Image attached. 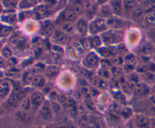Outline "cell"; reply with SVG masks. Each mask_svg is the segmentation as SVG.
I'll list each match as a JSON object with an SVG mask.
<instances>
[{"instance_id":"db71d44e","label":"cell","mask_w":155,"mask_h":128,"mask_svg":"<svg viewBox=\"0 0 155 128\" xmlns=\"http://www.w3.org/2000/svg\"><path fill=\"white\" fill-rule=\"evenodd\" d=\"M67 99H68V97L66 96L65 95H64V94H58L57 96V99L58 101L60 103H61V104H64L65 103H66L67 101Z\"/></svg>"},{"instance_id":"f546056e","label":"cell","mask_w":155,"mask_h":128,"mask_svg":"<svg viewBox=\"0 0 155 128\" xmlns=\"http://www.w3.org/2000/svg\"><path fill=\"white\" fill-rule=\"evenodd\" d=\"M2 19L8 24H15L17 21V15L15 13H7L6 15H3Z\"/></svg>"},{"instance_id":"e0dca14e","label":"cell","mask_w":155,"mask_h":128,"mask_svg":"<svg viewBox=\"0 0 155 128\" xmlns=\"http://www.w3.org/2000/svg\"><path fill=\"white\" fill-rule=\"evenodd\" d=\"M60 30L67 35H71L74 34L75 32L76 27L73 22H70V21H67V22L63 23L61 25Z\"/></svg>"},{"instance_id":"74e56055","label":"cell","mask_w":155,"mask_h":128,"mask_svg":"<svg viewBox=\"0 0 155 128\" xmlns=\"http://www.w3.org/2000/svg\"><path fill=\"white\" fill-rule=\"evenodd\" d=\"M81 45L85 50H90L92 47V39L89 37H85L82 39Z\"/></svg>"},{"instance_id":"8fae6325","label":"cell","mask_w":155,"mask_h":128,"mask_svg":"<svg viewBox=\"0 0 155 128\" xmlns=\"http://www.w3.org/2000/svg\"><path fill=\"white\" fill-rule=\"evenodd\" d=\"M110 5L113 14L117 17H121L124 13V2L122 1H111Z\"/></svg>"},{"instance_id":"9a60e30c","label":"cell","mask_w":155,"mask_h":128,"mask_svg":"<svg viewBox=\"0 0 155 128\" xmlns=\"http://www.w3.org/2000/svg\"><path fill=\"white\" fill-rule=\"evenodd\" d=\"M98 74L100 77L104 80H109L110 79V76L111 74V71L110 69H109V65L107 63L103 62L101 65V68H99L98 71Z\"/></svg>"},{"instance_id":"8992f818","label":"cell","mask_w":155,"mask_h":128,"mask_svg":"<svg viewBox=\"0 0 155 128\" xmlns=\"http://www.w3.org/2000/svg\"><path fill=\"white\" fill-rule=\"evenodd\" d=\"M151 120L148 116L142 114L135 116V124L137 128H151Z\"/></svg>"},{"instance_id":"4fadbf2b","label":"cell","mask_w":155,"mask_h":128,"mask_svg":"<svg viewBox=\"0 0 155 128\" xmlns=\"http://www.w3.org/2000/svg\"><path fill=\"white\" fill-rule=\"evenodd\" d=\"M98 13L99 14L100 18H108L110 17L113 16V12L110 8V4H104L101 5L98 8Z\"/></svg>"},{"instance_id":"f35d334b","label":"cell","mask_w":155,"mask_h":128,"mask_svg":"<svg viewBox=\"0 0 155 128\" xmlns=\"http://www.w3.org/2000/svg\"><path fill=\"white\" fill-rule=\"evenodd\" d=\"M133 15L135 17H139L144 13V7L140 4H138L136 7L133 9Z\"/></svg>"},{"instance_id":"277c9868","label":"cell","mask_w":155,"mask_h":128,"mask_svg":"<svg viewBox=\"0 0 155 128\" xmlns=\"http://www.w3.org/2000/svg\"><path fill=\"white\" fill-rule=\"evenodd\" d=\"M30 101H31L32 107L33 109H39L44 102L45 101L44 96L42 93L39 91H34L30 95Z\"/></svg>"},{"instance_id":"83f0119b","label":"cell","mask_w":155,"mask_h":128,"mask_svg":"<svg viewBox=\"0 0 155 128\" xmlns=\"http://www.w3.org/2000/svg\"><path fill=\"white\" fill-rule=\"evenodd\" d=\"M59 72V69L58 67L54 66V65H50L48 68L45 69V74H46L47 77H54V76L57 75Z\"/></svg>"},{"instance_id":"681fc988","label":"cell","mask_w":155,"mask_h":128,"mask_svg":"<svg viewBox=\"0 0 155 128\" xmlns=\"http://www.w3.org/2000/svg\"><path fill=\"white\" fill-rule=\"evenodd\" d=\"M77 83H78L79 86H80V88L81 87H86V86H89V84H88V82L87 80H86L85 78H83V77H79L78 80H77Z\"/></svg>"},{"instance_id":"11a10c76","label":"cell","mask_w":155,"mask_h":128,"mask_svg":"<svg viewBox=\"0 0 155 128\" xmlns=\"http://www.w3.org/2000/svg\"><path fill=\"white\" fill-rule=\"evenodd\" d=\"M108 84H107V82L102 78H100L99 80V83H98V88H101V89H106L107 87Z\"/></svg>"},{"instance_id":"5bb4252c","label":"cell","mask_w":155,"mask_h":128,"mask_svg":"<svg viewBox=\"0 0 155 128\" xmlns=\"http://www.w3.org/2000/svg\"><path fill=\"white\" fill-rule=\"evenodd\" d=\"M11 83L8 81L3 80L0 84V96L2 99H5L6 97L10 96L11 92Z\"/></svg>"},{"instance_id":"9f6ffc18","label":"cell","mask_w":155,"mask_h":128,"mask_svg":"<svg viewBox=\"0 0 155 128\" xmlns=\"http://www.w3.org/2000/svg\"><path fill=\"white\" fill-rule=\"evenodd\" d=\"M89 90H90V96L91 97H96L98 95V92L97 90V88L92 86L91 88H89Z\"/></svg>"},{"instance_id":"7402d4cb","label":"cell","mask_w":155,"mask_h":128,"mask_svg":"<svg viewBox=\"0 0 155 128\" xmlns=\"http://www.w3.org/2000/svg\"><path fill=\"white\" fill-rule=\"evenodd\" d=\"M127 83L134 90L136 86L139 83V77L136 73H130L127 79Z\"/></svg>"},{"instance_id":"94428289","label":"cell","mask_w":155,"mask_h":128,"mask_svg":"<svg viewBox=\"0 0 155 128\" xmlns=\"http://www.w3.org/2000/svg\"><path fill=\"white\" fill-rule=\"evenodd\" d=\"M117 49H118V52H125V50L127 49V48H126V45H124V43L119 44L118 45H117Z\"/></svg>"},{"instance_id":"1f68e13d","label":"cell","mask_w":155,"mask_h":128,"mask_svg":"<svg viewBox=\"0 0 155 128\" xmlns=\"http://www.w3.org/2000/svg\"><path fill=\"white\" fill-rule=\"evenodd\" d=\"M2 58L5 60H8L9 59L12 57V51L8 46H4L2 49L1 51Z\"/></svg>"},{"instance_id":"6f0895ef","label":"cell","mask_w":155,"mask_h":128,"mask_svg":"<svg viewBox=\"0 0 155 128\" xmlns=\"http://www.w3.org/2000/svg\"><path fill=\"white\" fill-rule=\"evenodd\" d=\"M17 64H18V61H17V59L15 58L12 57L11 59H9L8 60V65H10L11 67H15Z\"/></svg>"},{"instance_id":"816d5d0a","label":"cell","mask_w":155,"mask_h":128,"mask_svg":"<svg viewBox=\"0 0 155 128\" xmlns=\"http://www.w3.org/2000/svg\"><path fill=\"white\" fill-rule=\"evenodd\" d=\"M148 36H149L150 39H151V40L154 43H155V27L150 29V30H148Z\"/></svg>"},{"instance_id":"ba28073f","label":"cell","mask_w":155,"mask_h":128,"mask_svg":"<svg viewBox=\"0 0 155 128\" xmlns=\"http://www.w3.org/2000/svg\"><path fill=\"white\" fill-rule=\"evenodd\" d=\"M154 50L155 49L153 44L147 42L140 45L139 49V52L142 56V57L148 58L154 54Z\"/></svg>"},{"instance_id":"2e32d148","label":"cell","mask_w":155,"mask_h":128,"mask_svg":"<svg viewBox=\"0 0 155 128\" xmlns=\"http://www.w3.org/2000/svg\"><path fill=\"white\" fill-rule=\"evenodd\" d=\"M20 99L18 94L12 92L7 99V107L9 109H14L17 106H19Z\"/></svg>"},{"instance_id":"30bf717a","label":"cell","mask_w":155,"mask_h":128,"mask_svg":"<svg viewBox=\"0 0 155 128\" xmlns=\"http://www.w3.org/2000/svg\"><path fill=\"white\" fill-rule=\"evenodd\" d=\"M76 30L78 33L81 35H85L89 31V24L86 19L83 18H80L77 20L76 23Z\"/></svg>"},{"instance_id":"f1b7e54d","label":"cell","mask_w":155,"mask_h":128,"mask_svg":"<svg viewBox=\"0 0 155 128\" xmlns=\"http://www.w3.org/2000/svg\"><path fill=\"white\" fill-rule=\"evenodd\" d=\"M133 115V109L130 107H129V106H126V107L123 108L120 110V117L125 118V119H128V118H131Z\"/></svg>"},{"instance_id":"6125c7cd","label":"cell","mask_w":155,"mask_h":128,"mask_svg":"<svg viewBox=\"0 0 155 128\" xmlns=\"http://www.w3.org/2000/svg\"><path fill=\"white\" fill-rule=\"evenodd\" d=\"M80 96H81V94H80V93L78 92V91H75V92H74V93H73L72 97L75 100H78L80 98Z\"/></svg>"},{"instance_id":"7bdbcfd3","label":"cell","mask_w":155,"mask_h":128,"mask_svg":"<svg viewBox=\"0 0 155 128\" xmlns=\"http://www.w3.org/2000/svg\"><path fill=\"white\" fill-rule=\"evenodd\" d=\"M12 28L8 26H2L1 29V36L2 37H6L10 35L12 32Z\"/></svg>"},{"instance_id":"d6986e66","label":"cell","mask_w":155,"mask_h":128,"mask_svg":"<svg viewBox=\"0 0 155 128\" xmlns=\"http://www.w3.org/2000/svg\"><path fill=\"white\" fill-rule=\"evenodd\" d=\"M84 8L86 11V12H88L89 15H95L98 12L99 7L98 6V4L96 2L87 1L85 2Z\"/></svg>"},{"instance_id":"003e7915","label":"cell","mask_w":155,"mask_h":128,"mask_svg":"<svg viewBox=\"0 0 155 128\" xmlns=\"http://www.w3.org/2000/svg\"><path fill=\"white\" fill-rule=\"evenodd\" d=\"M154 57H155V50H154Z\"/></svg>"},{"instance_id":"ab89813d","label":"cell","mask_w":155,"mask_h":128,"mask_svg":"<svg viewBox=\"0 0 155 128\" xmlns=\"http://www.w3.org/2000/svg\"><path fill=\"white\" fill-rule=\"evenodd\" d=\"M124 62V59H122L120 56H114L111 59H110V63L116 67H120L122 65Z\"/></svg>"},{"instance_id":"91938a15","label":"cell","mask_w":155,"mask_h":128,"mask_svg":"<svg viewBox=\"0 0 155 128\" xmlns=\"http://www.w3.org/2000/svg\"><path fill=\"white\" fill-rule=\"evenodd\" d=\"M148 71L155 74V62H150L148 66Z\"/></svg>"},{"instance_id":"d590c367","label":"cell","mask_w":155,"mask_h":128,"mask_svg":"<svg viewBox=\"0 0 155 128\" xmlns=\"http://www.w3.org/2000/svg\"><path fill=\"white\" fill-rule=\"evenodd\" d=\"M89 32L90 34L94 35V36H97V34H98V33H100L98 27H97L96 24L94 22L93 20H92V21L89 23Z\"/></svg>"},{"instance_id":"f6af8a7d","label":"cell","mask_w":155,"mask_h":128,"mask_svg":"<svg viewBox=\"0 0 155 128\" xmlns=\"http://www.w3.org/2000/svg\"><path fill=\"white\" fill-rule=\"evenodd\" d=\"M144 77L145 80L151 83H155V74L151 72H145L144 73Z\"/></svg>"},{"instance_id":"e575fe53","label":"cell","mask_w":155,"mask_h":128,"mask_svg":"<svg viewBox=\"0 0 155 128\" xmlns=\"http://www.w3.org/2000/svg\"><path fill=\"white\" fill-rule=\"evenodd\" d=\"M71 8L74 11V13H75L76 15H79L82 13V12H83V7L81 5V3L78 2H74L72 4V6H71Z\"/></svg>"},{"instance_id":"6da1fadb","label":"cell","mask_w":155,"mask_h":128,"mask_svg":"<svg viewBox=\"0 0 155 128\" xmlns=\"http://www.w3.org/2000/svg\"><path fill=\"white\" fill-rule=\"evenodd\" d=\"M102 42L106 45H114V44L120 42L122 39V36L119 32L116 31L114 30H108V31H104L100 35Z\"/></svg>"},{"instance_id":"be15d7a7","label":"cell","mask_w":155,"mask_h":128,"mask_svg":"<svg viewBox=\"0 0 155 128\" xmlns=\"http://www.w3.org/2000/svg\"><path fill=\"white\" fill-rule=\"evenodd\" d=\"M149 102H150V104H151V106H152L154 109H155V95L151 96L150 97Z\"/></svg>"},{"instance_id":"52a82bcc","label":"cell","mask_w":155,"mask_h":128,"mask_svg":"<svg viewBox=\"0 0 155 128\" xmlns=\"http://www.w3.org/2000/svg\"><path fill=\"white\" fill-rule=\"evenodd\" d=\"M52 40L58 45H64L68 42V36L61 30H56L52 35Z\"/></svg>"},{"instance_id":"44dd1931","label":"cell","mask_w":155,"mask_h":128,"mask_svg":"<svg viewBox=\"0 0 155 128\" xmlns=\"http://www.w3.org/2000/svg\"><path fill=\"white\" fill-rule=\"evenodd\" d=\"M64 112L67 116L72 119H75L78 115V109L77 106H65Z\"/></svg>"},{"instance_id":"b9f144b4","label":"cell","mask_w":155,"mask_h":128,"mask_svg":"<svg viewBox=\"0 0 155 128\" xmlns=\"http://www.w3.org/2000/svg\"><path fill=\"white\" fill-rule=\"evenodd\" d=\"M3 5L5 6V8H17L18 4V1H12V0H8V1H3L2 2Z\"/></svg>"},{"instance_id":"484cf974","label":"cell","mask_w":155,"mask_h":128,"mask_svg":"<svg viewBox=\"0 0 155 128\" xmlns=\"http://www.w3.org/2000/svg\"><path fill=\"white\" fill-rule=\"evenodd\" d=\"M54 25L51 23L48 22L43 26L42 28V33L45 36H51L54 33Z\"/></svg>"},{"instance_id":"c3c4849f","label":"cell","mask_w":155,"mask_h":128,"mask_svg":"<svg viewBox=\"0 0 155 128\" xmlns=\"http://www.w3.org/2000/svg\"><path fill=\"white\" fill-rule=\"evenodd\" d=\"M80 74L82 76V77L83 78H91L92 75H91V73L88 71L87 69H85V68H81L80 70Z\"/></svg>"},{"instance_id":"5b68a950","label":"cell","mask_w":155,"mask_h":128,"mask_svg":"<svg viewBox=\"0 0 155 128\" xmlns=\"http://www.w3.org/2000/svg\"><path fill=\"white\" fill-rule=\"evenodd\" d=\"M39 114H40L41 117L43 119L46 120V121H49V120L52 119L54 115H53L51 104H50L49 102L46 101V100L44 102L43 104L39 108Z\"/></svg>"},{"instance_id":"7a4b0ae2","label":"cell","mask_w":155,"mask_h":128,"mask_svg":"<svg viewBox=\"0 0 155 128\" xmlns=\"http://www.w3.org/2000/svg\"><path fill=\"white\" fill-rule=\"evenodd\" d=\"M124 71H126L128 74L133 73V71H134L136 65H137V59H136V56H134L132 53L127 55L125 56V58H124Z\"/></svg>"},{"instance_id":"680465c9","label":"cell","mask_w":155,"mask_h":128,"mask_svg":"<svg viewBox=\"0 0 155 128\" xmlns=\"http://www.w3.org/2000/svg\"><path fill=\"white\" fill-rule=\"evenodd\" d=\"M52 51L56 53H59V54L63 52V49H61V45H52Z\"/></svg>"},{"instance_id":"f5cc1de1","label":"cell","mask_w":155,"mask_h":128,"mask_svg":"<svg viewBox=\"0 0 155 128\" xmlns=\"http://www.w3.org/2000/svg\"><path fill=\"white\" fill-rule=\"evenodd\" d=\"M64 106H76V100L73 97H68L66 103Z\"/></svg>"},{"instance_id":"ee69618b","label":"cell","mask_w":155,"mask_h":128,"mask_svg":"<svg viewBox=\"0 0 155 128\" xmlns=\"http://www.w3.org/2000/svg\"><path fill=\"white\" fill-rule=\"evenodd\" d=\"M145 21L150 25L155 26V12H151V13L148 14L145 16Z\"/></svg>"},{"instance_id":"bcb514c9","label":"cell","mask_w":155,"mask_h":128,"mask_svg":"<svg viewBox=\"0 0 155 128\" xmlns=\"http://www.w3.org/2000/svg\"><path fill=\"white\" fill-rule=\"evenodd\" d=\"M138 3L136 1H124V6L125 8H127L128 9L132 8L133 10L136 5H137Z\"/></svg>"},{"instance_id":"603a6c76","label":"cell","mask_w":155,"mask_h":128,"mask_svg":"<svg viewBox=\"0 0 155 128\" xmlns=\"http://www.w3.org/2000/svg\"><path fill=\"white\" fill-rule=\"evenodd\" d=\"M32 86L34 87L44 88L45 86V80L41 74H36L34 77L33 82H32Z\"/></svg>"},{"instance_id":"4dcf8cb0","label":"cell","mask_w":155,"mask_h":128,"mask_svg":"<svg viewBox=\"0 0 155 128\" xmlns=\"http://www.w3.org/2000/svg\"><path fill=\"white\" fill-rule=\"evenodd\" d=\"M50 104H51V111H52V113L54 116L56 117L61 113V106L59 103H58L57 102L55 101H51V103H50Z\"/></svg>"},{"instance_id":"e7e4bbea","label":"cell","mask_w":155,"mask_h":128,"mask_svg":"<svg viewBox=\"0 0 155 128\" xmlns=\"http://www.w3.org/2000/svg\"><path fill=\"white\" fill-rule=\"evenodd\" d=\"M151 128H155V119L151 120Z\"/></svg>"},{"instance_id":"9c48e42d","label":"cell","mask_w":155,"mask_h":128,"mask_svg":"<svg viewBox=\"0 0 155 128\" xmlns=\"http://www.w3.org/2000/svg\"><path fill=\"white\" fill-rule=\"evenodd\" d=\"M9 45L12 49L23 50L25 49L27 43L24 38L20 37V36H14L9 40Z\"/></svg>"},{"instance_id":"60d3db41","label":"cell","mask_w":155,"mask_h":128,"mask_svg":"<svg viewBox=\"0 0 155 128\" xmlns=\"http://www.w3.org/2000/svg\"><path fill=\"white\" fill-rule=\"evenodd\" d=\"M92 121L95 123V124H96L98 128H106L105 122H104V120L101 118H100V117H94V118H92Z\"/></svg>"},{"instance_id":"ffe728a7","label":"cell","mask_w":155,"mask_h":128,"mask_svg":"<svg viewBox=\"0 0 155 128\" xmlns=\"http://www.w3.org/2000/svg\"><path fill=\"white\" fill-rule=\"evenodd\" d=\"M19 109L20 110L25 111V112H30L31 109H33L31 104V101H30V98L28 96H25L24 99L20 101L19 103Z\"/></svg>"},{"instance_id":"03108f58","label":"cell","mask_w":155,"mask_h":128,"mask_svg":"<svg viewBox=\"0 0 155 128\" xmlns=\"http://www.w3.org/2000/svg\"><path fill=\"white\" fill-rule=\"evenodd\" d=\"M112 128H124V126L120 125V124H118V125H116V126H114Z\"/></svg>"},{"instance_id":"8d00e7d4","label":"cell","mask_w":155,"mask_h":128,"mask_svg":"<svg viewBox=\"0 0 155 128\" xmlns=\"http://www.w3.org/2000/svg\"><path fill=\"white\" fill-rule=\"evenodd\" d=\"M102 43V40H101L100 36H94L92 38V47H94L95 49H98L101 48Z\"/></svg>"},{"instance_id":"7dc6e473","label":"cell","mask_w":155,"mask_h":128,"mask_svg":"<svg viewBox=\"0 0 155 128\" xmlns=\"http://www.w3.org/2000/svg\"><path fill=\"white\" fill-rule=\"evenodd\" d=\"M107 50H108V52L110 56H117V55L119 53L117 49V47L114 45H110V46L107 47Z\"/></svg>"},{"instance_id":"ac0fdd59","label":"cell","mask_w":155,"mask_h":128,"mask_svg":"<svg viewBox=\"0 0 155 128\" xmlns=\"http://www.w3.org/2000/svg\"><path fill=\"white\" fill-rule=\"evenodd\" d=\"M150 89L145 83H139L134 89V92L138 96H145L149 93Z\"/></svg>"},{"instance_id":"d4e9b609","label":"cell","mask_w":155,"mask_h":128,"mask_svg":"<svg viewBox=\"0 0 155 128\" xmlns=\"http://www.w3.org/2000/svg\"><path fill=\"white\" fill-rule=\"evenodd\" d=\"M35 74L32 71H27L23 75V83L25 85L32 84L33 79H34Z\"/></svg>"},{"instance_id":"7c38bea8","label":"cell","mask_w":155,"mask_h":128,"mask_svg":"<svg viewBox=\"0 0 155 128\" xmlns=\"http://www.w3.org/2000/svg\"><path fill=\"white\" fill-rule=\"evenodd\" d=\"M98 64V56L96 53L91 52L87 56L84 60V65H86L88 68H95Z\"/></svg>"},{"instance_id":"d6a6232c","label":"cell","mask_w":155,"mask_h":128,"mask_svg":"<svg viewBox=\"0 0 155 128\" xmlns=\"http://www.w3.org/2000/svg\"><path fill=\"white\" fill-rule=\"evenodd\" d=\"M119 84L120 86V89H122L123 93L127 94V95H130V94L132 93V92H133V89L129 86L128 83H127V82H125V80H124V81L120 82Z\"/></svg>"},{"instance_id":"f907efd6","label":"cell","mask_w":155,"mask_h":128,"mask_svg":"<svg viewBox=\"0 0 155 128\" xmlns=\"http://www.w3.org/2000/svg\"><path fill=\"white\" fill-rule=\"evenodd\" d=\"M98 52H99L100 54H101L103 57H108V56H110L107 48H105V47H101V48L98 49Z\"/></svg>"},{"instance_id":"836d02e7","label":"cell","mask_w":155,"mask_h":128,"mask_svg":"<svg viewBox=\"0 0 155 128\" xmlns=\"http://www.w3.org/2000/svg\"><path fill=\"white\" fill-rule=\"evenodd\" d=\"M45 69H46V68H45V65H44V64L37 63V64H36L34 66H33L32 71H33V72L35 74H40L41 73L45 72Z\"/></svg>"},{"instance_id":"cb8c5ba5","label":"cell","mask_w":155,"mask_h":128,"mask_svg":"<svg viewBox=\"0 0 155 128\" xmlns=\"http://www.w3.org/2000/svg\"><path fill=\"white\" fill-rule=\"evenodd\" d=\"M63 16L65 20L70 21V22H73L77 19V15L74 13V12L71 8H67L64 11Z\"/></svg>"},{"instance_id":"3957f363","label":"cell","mask_w":155,"mask_h":128,"mask_svg":"<svg viewBox=\"0 0 155 128\" xmlns=\"http://www.w3.org/2000/svg\"><path fill=\"white\" fill-rule=\"evenodd\" d=\"M106 24H107V27H110L114 30H117V29H120L125 27L127 23V21H124L120 17L113 15V16L106 19Z\"/></svg>"},{"instance_id":"4316f807","label":"cell","mask_w":155,"mask_h":128,"mask_svg":"<svg viewBox=\"0 0 155 128\" xmlns=\"http://www.w3.org/2000/svg\"><path fill=\"white\" fill-rule=\"evenodd\" d=\"M17 115L19 118V119L24 123H28L31 121V116L30 115V113L25 112V111L19 110L17 113Z\"/></svg>"}]
</instances>
